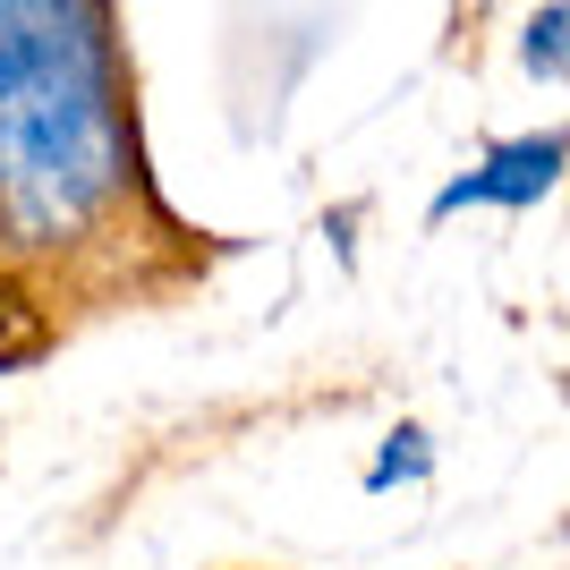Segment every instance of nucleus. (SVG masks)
Here are the masks:
<instances>
[{"instance_id": "nucleus-1", "label": "nucleus", "mask_w": 570, "mask_h": 570, "mask_svg": "<svg viewBox=\"0 0 570 570\" xmlns=\"http://www.w3.org/2000/svg\"><path fill=\"white\" fill-rule=\"evenodd\" d=\"M111 9L0 0V264L60 273L137 205V119Z\"/></svg>"}, {"instance_id": "nucleus-2", "label": "nucleus", "mask_w": 570, "mask_h": 570, "mask_svg": "<svg viewBox=\"0 0 570 570\" xmlns=\"http://www.w3.org/2000/svg\"><path fill=\"white\" fill-rule=\"evenodd\" d=\"M570 179V128H520V137H494L469 170H452L443 188L426 196V230H443L452 214H537L553 188Z\"/></svg>"}, {"instance_id": "nucleus-4", "label": "nucleus", "mask_w": 570, "mask_h": 570, "mask_svg": "<svg viewBox=\"0 0 570 570\" xmlns=\"http://www.w3.org/2000/svg\"><path fill=\"white\" fill-rule=\"evenodd\" d=\"M520 69L537 77V86H570V0L520 18Z\"/></svg>"}, {"instance_id": "nucleus-3", "label": "nucleus", "mask_w": 570, "mask_h": 570, "mask_svg": "<svg viewBox=\"0 0 570 570\" xmlns=\"http://www.w3.org/2000/svg\"><path fill=\"white\" fill-rule=\"evenodd\" d=\"M426 476H434V434L417 426V417H401V426L383 434V452L366 460L357 485H366V494H392V485H426Z\"/></svg>"}]
</instances>
